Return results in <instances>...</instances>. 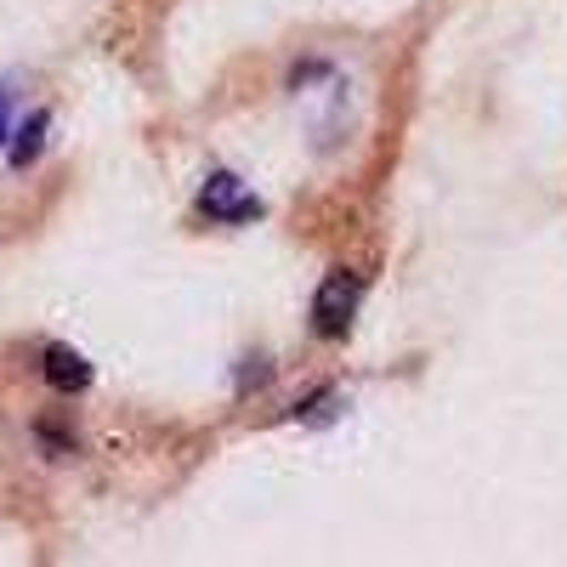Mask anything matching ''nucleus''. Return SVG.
<instances>
[{
  "mask_svg": "<svg viewBox=\"0 0 567 567\" xmlns=\"http://www.w3.org/2000/svg\"><path fill=\"white\" fill-rule=\"evenodd\" d=\"M352 312H358V278L352 272H329L318 284V296H312V329H318L323 341H341Z\"/></svg>",
  "mask_w": 567,
  "mask_h": 567,
  "instance_id": "nucleus-1",
  "label": "nucleus"
},
{
  "mask_svg": "<svg viewBox=\"0 0 567 567\" xmlns=\"http://www.w3.org/2000/svg\"><path fill=\"white\" fill-rule=\"evenodd\" d=\"M199 210L216 216V221H250V216H261V199L245 194V182H239V176L216 171V176L205 182V194H199Z\"/></svg>",
  "mask_w": 567,
  "mask_h": 567,
  "instance_id": "nucleus-2",
  "label": "nucleus"
},
{
  "mask_svg": "<svg viewBox=\"0 0 567 567\" xmlns=\"http://www.w3.org/2000/svg\"><path fill=\"white\" fill-rule=\"evenodd\" d=\"M45 381H52L58 392H85L91 386V363L80 358V352H69V347H45Z\"/></svg>",
  "mask_w": 567,
  "mask_h": 567,
  "instance_id": "nucleus-3",
  "label": "nucleus"
},
{
  "mask_svg": "<svg viewBox=\"0 0 567 567\" xmlns=\"http://www.w3.org/2000/svg\"><path fill=\"white\" fill-rule=\"evenodd\" d=\"M45 125H52L45 114H29V120L18 125V136H12V165H18V171H29V165L40 159V148H45Z\"/></svg>",
  "mask_w": 567,
  "mask_h": 567,
  "instance_id": "nucleus-4",
  "label": "nucleus"
},
{
  "mask_svg": "<svg viewBox=\"0 0 567 567\" xmlns=\"http://www.w3.org/2000/svg\"><path fill=\"white\" fill-rule=\"evenodd\" d=\"M7 131H12V114H7V91H0V142H7Z\"/></svg>",
  "mask_w": 567,
  "mask_h": 567,
  "instance_id": "nucleus-5",
  "label": "nucleus"
}]
</instances>
